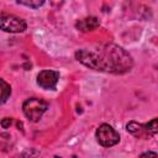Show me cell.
<instances>
[{"label": "cell", "instance_id": "10", "mask_svg": "<svg viewBox=\"0 0 158 158\" xmlns=\"http://www.w3.org/2000/svg\"><path fill=\"white\" fill-rule=\"evenodd\" d=\"M144 126H146V128L148 130V132H149L152 136L157 135V133H158V117H154V118H152L151 121L146 122Z\"/></svg>", "mask_w": 158, "mask_h": 158}, {"label": "cell", "instance_id": "2", "mask_svg": "<svg viewBox=\"0 0 158 158\" xmlns=\"http://www.w3.org/2000/svg\"><path fill=\"white\" fill-rule=\"evenodd\" d=\"M48 104L38 98H30L23 101L22 104V112L23 115L32 122L40 121L42 115L47 111Z\"/></svg>", "mask_w": 158, "mask_h": 158}, {"label": "cell", "instance_id": "13", "mask_svg": "<svg viewBox=\"0 0 158 158\" xmlns=\"http://www.w3.org/2000/svg\"><path fill=\"white\" fill-rule=\"evenodd\" d=\"M54 158H62V157H58V156H54Z\"/></svg>", "mask_w": 158, "mask_h": 158}, {"label": "cell", "instance_id": "5", "mask_svg": "<svg viewBox=\"0 0 158 158\" xmlns=\"http://www.w3.org/2000/svg\"><path fill=\"white\" fill-rule=\"evenodd\" d=\"M58 80H59V73L56 70H51V69L41 70L37 75V85L44 90L56 89Z\"/></svg>", "mask_w": 158, "mask_h": 158}, {"label": "cell", "instance_id": "11", "mask_svg": "<svg viewBox=\"0 0 158 158\" xmlns=\"http://www.w3.org/2000/svg\"><path fill=\"white\" fill-rule=\"evenodd\" d=\"M11 123H12V118L11 117H5V118L1 120V127L2 128H9L11 126Z\"/></svg>", "mask_w": 158, "mask_h": 158}, {"label": "cell", "instance_id": "12", "mask_svg": "<svg viewBox=\"0 0 158 158\" xmlns=\"http://www.w3.org/2000/svg\"><path fill=\"white\" fill-rule=\"evenodd\" d=\"M138 158H158V154L156 153V152H144V153H142Z\"/></svg>", "mask_w": 158, "mask_h": 158}, {"label": "cell", "instance_id": "8", "mask_svg": "<svg viewBox=\"0 0 158 158\" xmlns=\"http://www.w3.org/2000/svg\"><path fill=\"white\" fill-rule=\"evenodd\" d=\"M0 83H1V104H5L11 95V86L4 79H0Z\"/></svg>", "mask_w": 158, "mask_h": 158}, {"label": "cell", "instance_id": "3", "mask_svg": "<svg viewBox=\"0 0 158 158\" xmlns=\"http://www.w3.org/2000/svg\"><path fill=\"white\" fill-rule=\"evenodd\" d=\"M95 136L99 144H101L102 147H112L120 142V135L112 126L107 123H101L96 128Z\"/></svg>", "mask_w": 158, "mask_h": 158}, {"label": "cell", "instance_id": "6", "mask_svg": "<svg viewBox=\"0 0 158 158\" xmlns=\"http://www.w3.org/2000/svg\"><path fill=\"white\" fill-rule=\"evenodd\" d=\"M126 130H127V132H130L132 136H135L137 138H142V139L152 138V135L148 132L144 123H139L137 121H130L126 125Z\"/></svg>", "mask_w": 158, "mask_h": 158}, {"label": "cell", "instance_id": "9", "mask_svg": "<svg viewBox=\"0 0 158 158\" xmlns=\"http://www.w3.org/2000/svg\"><path fill=\"white\" fill-rule=\"evenodd\" d=\"M16 2L20 5H25L27 7H31V9H38L40 6L44 4L43 0H17Z\"/></svg>", "mask_w": 158, "mask_h": 158}, {"label": "cell", "instance_id": "4", "mask_svg": "<svg viewBox=\"0 0 158 158\" xmlns=\"http://www.w3.org/2000/svg\"><path fill=\"white\" fill-rule=\"evenodd\" d=\"M0 26H1V30L5 32L19 33V32H23L26 30L27 23L23 19L17 17L11 14H6L2 11L0 15Z\"/></svg>", "mask_w": 158, "mask_h": 158}, {"label": "cell", "instance_id": "7", "mask_svg": "<svg viewBox=\"0 0 158 158\" xmlns=\"http://www.w3.org/2000/svg\"><path fill=\"white\" fill-rule=\"evenodd\" d=\"M100 26V21L98 17L95 16H89V17H84L80 19L75 22V28L81 31V32H90L96 30Z\"/></svg>", "mask_w": 158, "mask_h": 158}, {"label": "cell", "instance_id": "1", "mask_svg": "<svg viewBox=\"0 0 158 158\" xmlns=\"http://www.w3.org/2000/svg\"><path fill=\"white\" fill-rule=\"evenodd\" d=\"M75 59L93 70L112 74L127 73L133 67V59L131 54L115 43L104 46L99 52L85 48L78 49L75 52Z\"/></svg>", "mask_w": 158, "mask_h": 158}]
</instances>
